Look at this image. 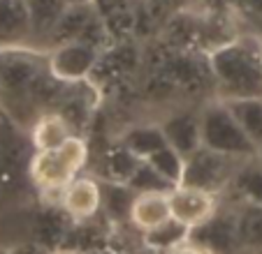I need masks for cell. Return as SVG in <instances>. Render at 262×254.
<instances>
[{"label":"cell","instance_id":"6da1fadb","mask_svg":"<svg viewBox=\"0 0 262 254\" xmlns=\"http://www.w3.org/2000/svg\"><path fill=\"white\" fill-rule=\"evenodd\" d=\"M209 69L216 81L218 99L262 97V42H223L209 54Z\"/></svg>","mask_w":262,"mask_h":254},{"label":"cell","instance_id":"7a4b0ae2","mask_svg":"<svg viewBox=\"0 0 262 254\" xmlns=\"http://www.w3.org/2000/svg\"><path fill=\"white\" fill-rule=\"evenodd\" d=\"M89 162V143L84 137L72 134L63 146L54 150H35L30 157L28 176L30 183L42 196L60 194L63 190L79 176V171Z\"/></svg>","mask_w":262,"mask_h":254},{"label":"cell","instance_id":"3957f363","mask_svg":"<svg viewBox=\"0 0 262 254\" xmlns=\"http://www.w3.org/2000/svg\"><path fill=\"white\" fill-rule=\"evenodd\" d=\"M200 130H202V146L211 150L239 160L257 157V146L244 132V127L239 125L237 116L225 99L216 97L200 109Z\"/></svg>","mask_w":262,"mask_h":254},{"label":"cell","instance_id":"277c9868","mask_svg":"<svg viewBox=\"0 0 262 254\" xmlns=\"http://www.w3.org/2000/svg\"><path fill=\"white\" fill-rule=\"evenodd\" d=\"M242 162L246 160L223 155V153L211 150L207 146H200L193 155L183 160V173L179 185H190L213 192V194H223L225 190H230L232 178L242 166Z\"/></svg>","mask_w":262,"mask_h":254},{"label":"cell","instance_id":"5b68a950","mask_svg":"<svg viewBox=\"0 0 262 254\" xmlns=\"http://www.w3.org/2000/svg\"><path fill=\"white\" fill-rule=\"evenodd\" d=\"M100 49L86 39H72L58 44L47 54V67L58 81L79 83L89 81L93 69L98 67Z\"/></svg>","mask_w":262,"mask_h":254},{"label":"cell","instance_id":"8992f818","mask_svg":"<svg viewBox=\"0 0 262 254\" xmlns=\"http://www.w3.org/2000/svg\"><path fill=\"white\" fill-rule=\"evenodd\" d=\"M188 240L209 254H242L239 210L218 208L204 224L190 229Z\"/></svg>","mask_w":262,"mask_h":254},{"label":"cell","instance_id":"52a82bcc","mask_svg":"<svg viewBox=\"0 0 262 254\" xmlns=\"http://www.w3.org/2000/svg\"><path fill=\"white\" fill-rule=\"evenodd\" d=\"M169 208H172V220L195 229L221 208V194L190 185H177L169 190Z\"/></svg>","mask_w":262,"mask_h":254},{"label":"cell","instance_id":"ba28073f","mask_svg":"<svg viewBox=\"0 0 262 254\" xmlns=\"http://www.w3.org/2000/svg\"><path fill=\"white\" fill-rule=\"evenodd\" d=\"M60 210L72 222H86L102 208V183L95 176H77L60 194Z\"/></svg>","mask_w":262,"mask_h":254},{"label":"cell","instance_id":"9c48e42d","mask_svg":"<svg viewBox=\"0 0 262 254\" xmlns=\"http://www.w3.org/2000/svg\"><path fill=\"white\" fill-rule=\"evenodd\" d=\"M30 14V49L47 54L51 49V35L60 16L70 7V0H26Z\"/></svg>","mask_w":262,"mask_h":254},{"label":"cell","instance_id":"30bf717a","mask_svg":"<svg viewBox=\"0 0 262 254\" xmlns=\"http://www.w3.org/2000/svg\"><path fill=\"white\" fill-rule=\"evenodd\" d=\"M30 35L26 0H0V51L30 49Z\"/></svg>","mask_w":262,"mask_h":254},{"label":"cell","instance_id":"8fae6325","mask_svg":"<svg viewBox=\"0 0 262 254\" xmlns=\"http://www.w3.org/2000/svg\"><path fill=\"white\" fill-rule=\"evenodd\" d=\"M167 143L186 160L202 146L200 130V111H172L160 120Z\"/></svg>","mask_w":262,"mask_h":254},{"label":"cell","instance_id":"7c38bea8","mask_svg":"<svg viewBox=\"0 0 262 254\" xmlns=\"http://www.w3.org/2000/svg\"><path fill=\"white\" fill-rule=\"evenodd\" d=\"M172 220L169 208V192H135L133 208H130V224L137 231L158 229Z\"/></svg>","mask_w":262,"mask_h":254},{"label":"cell","instance_id":"4fadbf2b","mask_svg":"<svg viewBox=\"0 0 262 254\" xmlns=\"http://www.w3.org/2000/svg\"><path fill=\"white\" fill-rule=\"evenodd\" d=\"M72 134H74L72 125L56 109L42 111L40 116L35 118L33 125L28 127V137L35 150H54V148L63 146Z\"/></svg>","mask_w":262,"mask_h":254},{"label":"cell","instance_id":"5bb4252c","mask_svg":"<svg viewBox=\"0 0 262 254\" xmlns=\"http://www.w3.org/2000/svg\"><path fill=\"white\" fill-rule=\"evenodd\" d=\"M121 143L130 153H135L139 160H148L154 153L167 146V139H165L160 122H154V125L142 122V125H133L130 130H125V134L121 137Z\"/></svg>","mask_w":262,"mask_h":254},{"label":"cell","instance_id":"9a60e30c","mask_svg":"<svg viewBox=\"0 0 262 254\" xmlns=\"http://www.w3.org/2000/svg\"><path fill=\"white\" fill-rule=\"evenodd\" d=\"M230 190L237 192L239 199H244L246 204L262 206V162L257 157L242 162V166L232 178Z\"/></svg>","mask_w":262,"mask_h":254},{"label":"cell","instance_id":"2e32d148","mask_svg":"<svg viewBox=\"0 0 262 254\" xmlns=\"http://www.w3.org/2000/svg\"><path fill=\"white\" fill-rule=\"evenodd\" d=\"M242 254H262V206L246 204L239 208Z\"/></svg>","mask_w":262,"mask_h":254},{"label":"cell","instance_id":"e0dca14e","mask_svg":"<svg viewBox=\"0 0 262 254\" xmlns=\"http://www.w3.org/2000/svg\"><path fill=\"white\" fill-rule=\"evenodd\" d=\"M228 107L237 116L239 125L248 134L257 150L262 148V97H248V99H230Z\"/></svg>","mask_w":262,"mask_h":254},{"label":"cell","instance_id":"ac0fdd59","mask_svg":"<svg viewBox=\"0 0 262 254\" xmlns=\"http://www.w3.org/2000/svg\"><path fill=\"white\" fill-rule=\"evenodd\" d=\"M135 192L123 183H107L102 185V208L107 217L114 222H130V208H133Z\"/></svg>","mask_w":262,"mask_h":254},{"label":"cell","instance_id":"d6986e66","mask_svg":"<svg viewBox=\"0 0 262 254\" xmlns=\"http://www.w3.org/2000/svg\"><path fill=\"white\" fill-rule=\"evenodd\" d=\"M142 162L144 160H139L135 153H130L123 143H119V148H114V150L104 157V173H107V181L128 185V181L135 176V171L139 169Z\"/></svg>","mask_w":262,"mask_h":254},{"label":"cell","instance_id":"ffe728a7","mask_svg":"<svg viewBox=\"0 0 262 254\" xmlns=\"http://www.w3.org/2000/svg\"><path fill=\"white\" fill-rule=\"evenodd\" d=\"M188 234H190L188 226L179 224L177 220H169L167 224L158 226V229H154V231H148L146 245H151L154 249H167V252H172L174 247H179L181 243L188 240Z\"/></svg>","mask_w":262,"mask_h":254},{"label":"cell","instance_id":"44dd1931","mask_svg":"<svg viewBox=\"0 0 262 254\" xmlns=\"http://www.w3.org/2000/svg\"><path fill=\"white\" fill-rule=\"evenodd\" d=\"M128 187L133 192H169L177 185L169 183L160 171H156L148 162H142L139 169L135 171V176L128 181Z\"/></svg>","mask_w":262,"mask_h":254},{"label":"cell","instance_id":"7402d4cb","mask_svg":"<svg viewBox=\"0 0 262 254\" xmlns=\"http://www.w3.org/2000/svg\"><path fill=\"white\" fill-rule=\"evenodd\" d=\"M144 162H148V164L154 166L156 171H160L165 178H167L169 183H174V185H179L181 183V173H183V157L179 155L177 150H174L172 146H165V148H160L158 153H154V155L148 157V160H144Z\"/></svg>","mask_w":262,"mask_h":254},{"label":"cell","instance_id":"603a6c76","mask_svg":"<svg viewBox=\"0 0 262 254\" xmlns=\"http://www.w3.org/2000/svg\"><path fill=\"white\" fill-rule=\"evenodd\" d=\"M54 254H79V252H74V249H56Z\"/></svg>","mask_w":262,"mask_h":254},{"label":"cell","instance_id":"cb8c5ba5","mask_svg":"<svg viewBox=\"0 0 262 254\" xmlns=\"http://www.w3.org/2000/svg\"><path fill=\"white\" fill-rule=\"evenodd\" d=\"M257 160L262 162V148H260V150H257Z\"/></svg>","mask_w":262,"mask_h":254}]
</instances>
